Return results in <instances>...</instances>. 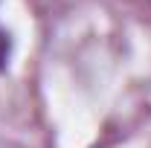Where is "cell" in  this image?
I'll return each mask as SVG.
<instances>
[{
  "instance_id": "cell-1",
  "label": "cell",
  "mask_w": 151,
  "mask_h": 148,
  "mask_svg": "<svg viewBox=\"0 0 151 148\" xmlns=\"http://www.w3.org/2000/svg\"><path fill=\"white\" fill-rule=\"evenodd\" d=\"M9 58H12V32L6 26H0V75L6 73Z\"/></svg>"
}]
</instances>
